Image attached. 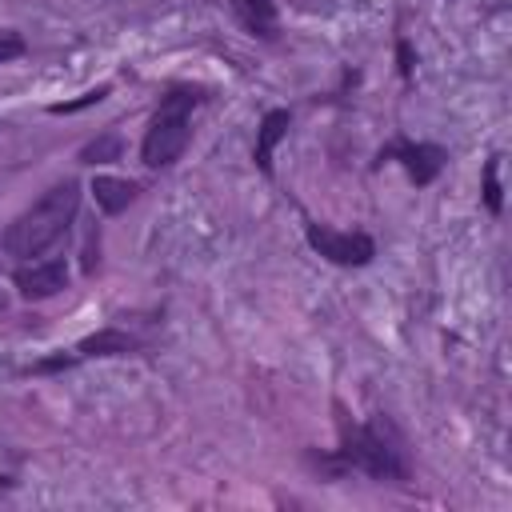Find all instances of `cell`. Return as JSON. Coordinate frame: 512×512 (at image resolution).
Listing matches in <instances>:
<instances>
[{
	"instance_id": "obj_6",
	"label": "cell",
	"mask_w": 512,
	"mask_h": 512,
	"mask_svg": "<svg viewBox=\"0 0 512 512\" xmlns=\"http://www.w3.org/2000/svg\"><path fill=\"white\" fill-rule=\"evenodd\" d=\"M12 284H16V292L24 300H48V296H56L68 284V264L56 260V256L52 260H32V264L16 268Z\"/></svg>"
},
{
	"instance_id": "obj_2",
	"label": "cell",
	"mask_w": 512,
	"mask_h": 512,
	"mask_svg": "<svg viewBox=\"0 0 512 512\" xmlns=\"http://www.w3.org/2000/svg\"><path fill=\"white\" fill-rule=\"evenodd\" d=\"M336 468H360L372 480H408L404 440L388 416H372L368 424L340 420V452Z\"/></svg>"
},
{
	"instance_id": "obj_7",
	"label": "cell",
	"mask_w": 512,
	"mask_h": 512,
	"mask_svg": "<svg viewBox=\"0 0 512 512\" xmlns=\"http://www.w3.org/2000/svg\"><path fill=\"white\" fill-rule=\"evenodd\" d=\"M288 128H292V116H288L284 108H272V112L260 120V128H256V152H252V160H256V168H260L264 176H272V152H276V144L288 136Z\"/></svg>"
},
{
	"instance_id": "obj_12",
	"label": "cell",
	"mask_w": 512,
	"mask_h": 512,
	"mask_svg": "<svg viewBox=\"0 0 512 512\" xmlns=\"http://www.w3.org/2000/svg\"><path fill=\"white\" fill-rule=\"evenodd\" d=\"M496 168H500V156H492L488 164H484V204H488V212L496 216L500 212V180H496Z\"/></svg>"
},
{
	"instance_id": "obj_14",
	"label": "cell",
	"mask_w": 512,
	"mask_h": 512,
	"mask_svg": "<svg viewBox=\"0 0 512 512\" xmlns=\"http://www.w3.org/2000/svg\"><path fill=\"white\" fill-rule=\"evenodd\" d=\"M108 96V84H100V88H92V92H84L80 100H68V104H52V112L60 116V112H80V108H88V104H96V100H104Z\"/></svg>"
},
{
	"instance_id": "obj_1",
	"label": "cell",
	"mask_w": 512,
	"mask_h": 512,
	"mask_svg": "<svg viewBox=\"0 0 512 512\" xmlns=\"http://www.w3.org/2000/svg\"><path fill=\"white\" fill-rule=\"evenodd\" d=\"M76 208H80V184L76 180H64L56 188H48L28 212H20L8 232H4V248L12 256H44L56 240H64V232L72 228L76 220Z\"/></svg>"
},
{
	"instance_id": "obj_10",
	"label": "cell",
	"mask_w": 512,
	"mask_h": 512,
	"mask_svg": "<svg viewBox=\"0 0 512 512\" xmlns=\"http://www.w3.org/2000/svg\"><path fill=\"white\" fill-rule=\"evenodd\" d=\"M136 340L128 332H116V328H104L88 340H80V356H120V352H132Z\"/></svg>"
},
{
	"instance_id": "obj_13",
	"label": "cell",
	"mask_w": 512,
	"mask_h": 512,
	"mask_svg": "<svg viewBox=\"0 0 512 512\" xmlns=\"http://www.w3.org/2000/svg\"><path fill=\"white\" fill-rule=\"evenodd\" d=\"M24 52H28L24 36H20L16 28H0V64H4V60H16V56H24Z\"/></svg>"
},
{
	"instance_id": "obj_5",
	"label": "cell",
	"mask_w": 512,
	"mask_h": 512,
	"mask_svg": "<svg viewBox=\"0 0 512 512\" xmlns=\"http://www.w3.org/2000/svg\"><path fill=\"white\" fill-rule=\"evenodd\" d=\"M380 160H400L404 168H408V176H412V184H432L436 176H440V168H444V160H448V152L444 148H436V144H412V140H396V144H388V148H380Z\"/></svg>"
},
{
	"instance_id": "obj_4",
	"label": "cell",
	"mask_w": 512,
	"mask_h": 512,
	"mask_svg": "<svg viewBox=\"0 0 512 512\" xmlns=\"http://www.w3.org/2000/svg\"><path fill=\"white\" fill-rule=\"evenodd\" d=\"M308 244L340 268H364L376 256V244H372L368 232H336V228H324V224H308Z\"/></svg>"
},
{
	"instance_id": "obj_9",
	"label": "cell",
	"mask_w": 512,
	"mask_h": 512,
	"mask_svg": "<svg viewBox=\"0 0 512 512\" xmlns=\"http://www.w3.org/2000/svg\"><path fill=\"white\" fill-rule=\"evenodd\" d=\"M232 12L240 16V24L256 36H276V4L272 0H232Z\"/></svg>"
},
{
	"instance_id": "obj_3",
	"label": "cell",
	"mask_w": 512,
	"mask_h": 512,
	"mask_svg": "<svg viewBox=\"0 0 512 512\" xmlns=\"http://www.w3.org/2000/svg\"><path fill=\"white\" fill-rule=\"evenodd\" d=\"M196 104H200L196 88H172L160 100V108L152 112V120L144 128V140H140V160L148 168H168V164L180 160V152L188 148V136H192L188 116H192Z\"/></svg>"
},
{
	"instance_id": "obj_8",
	"label": "cell",
	"mask_w": 512,
	"mask_h": 512,
	"mask_svg": "<svg viewBox=\"0 0 512 512\" xmlns=\"http://www.w3.org/2000/svg\"><path fill=\"white\" fill-rule=\"evenodd\" d=\"M92 196H96V204H100L104 216H120L140 196V184L136 180H124V176H96L92 180Z\"/></svg>"
},
{
	"instance_id": "obj_15",
	"label": "cell",
	"mask_w": 512,
	"mask_h": 512,
	"mask_svg": "<svg viewBox=\"0 0 512 512\" xmlns=\"http://www.w3.org/2000/svg\"><path fill=\"white\" fill-rule=\"evenodd\" d=\"M400 72L404 76H412V52H408V44L400 40Z\"/></svg>"
},
{
	"instance_id": "obj_11",
	"label": "cell",
	"mask_w": 512,
	"mask_h": 512,
	"mask_svg": "<svg viewBox=\"0 0 512 512\" xmlns=\"http://www.w3.org/2000/svg\"><path fill=\"white\" fill-rule=\"evenodd\" d=\"M120 136L116 132H108V136H96L92 144H84L80 148V160L84 164H108V160H120Z\"/></svg>"
}]
</instances>
